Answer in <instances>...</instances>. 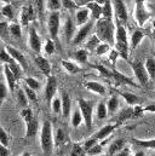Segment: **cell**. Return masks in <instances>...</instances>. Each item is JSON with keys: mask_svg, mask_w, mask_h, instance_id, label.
Wrapping results in <instances>:
<instances>
[{"mask_svg": "<svg viewBox=\"0 0 155 156\" xmlns=\"http://www.w3.org/2000/svg\"><path fill=\"white\" fill-rule=\"evenodd\" d=\"M108 109H107V104L103 102H99L96 107V116L98 120H104L106 117L108 116Z\"/></svg>", "mask_w": 155, "mask_h": 156, "instance_id": "obj_36", "label": "cell"}, {"mask_svg": "<svg viewBox=\"0 0 155 156\" xmlns=\"http://www.w3.org/2000/svg\"><path fill=\"white\" fill-rule=\"evenodd\" d=\"M40 147L42 150L44 156H51L53 148H55V142H53V129H52V123L50 121H44L41 125V132H40Z\"/></svg>", "mask_w": 155, "mask_h": 156, "instance_id": "obj_3", "label": "cell"}, {"mask_svg": "<svg viewBox=\"0 0 155 156\" xmlns=\"http://www.w3.org/2000/svg\"><path fill=\"white\" fill-rule=\"evenodd\" d=\"M130 66L132 68V72H133V75L136 80L138 81V83L141 86H147L150 81V79L148 76V73L144 68V63L141 62V61H133V62H130Z\"/></svg>", "mask_w": 155, "mask_h": 156, "instance_id": "obj_6", "label": "cell"}, {"mask_svg": "<svg viewBox=\"0 0 155 156\" xmlns=\"http://www.w3.org/2000/svg\"><path fill=\"white\" fill-rule=\"evenodd\" d=\"M113 2V10H114V18L116 20V23H120L125 26L128 21V13H127V7L124 1L116 0Z\"/></svg>", "mask_w": 155, "mask_h": 156, "instance_id": "obj_8", "label": "cell"}, {"mask_svg": "<svg viewBox=\"0 0 155 156\" xmlns=\"http://www.w3.org/2000/svg\"><path fill=\"white\" fill-rule=\"evenodd\" d=\"M132 144L137 145L138 148H141L142 150L143 149H155V138L153 139H132L131 140Z\"/></svg>", "mask_w": 155, "mask_h": 156, "instance_id": "obj_29", "label": "cell"}, {"mask_svg": "<svg viewBox=\"0 0 155 156\" xmlns=\"http://www.w3.org/2000/svg\"><path fill=\"white\" fill-rule=\"evenodd\" d=\"M152 26H153V28H154V30H155V20L152 22Z\"/></svg>", "mask_w": 155, "mask_h": 156, "instance_id": "obj_63", "label": "cell"}, {"mask_svg": "<svg viewBox=\"0 0 155 156\" xmlns=\"http://www.w3.org/2000/svg\"><path fill=\"white\" fill-rule=\"evenodd\" d=\"M20 116H21L22 119H23V121H24L26 123L35 119V117H34V114H33V110H32L31 108L21 109V112H20Z\"/></svg>", "mask_w": 155, "mask_h": 156, "instance_id": "obj_45", "label": "cell"}, {"mask_svg": "<svg viewBox=\"0 0 155 156\" xmlns=\"http://www.w3.org/2000/svg\"><path fill=\"white\" fill-rule=\"evenodd\" d=\"M16 97H17V104H18L22 109L28 108V103H29V101H28V98H27V96H26L23 88H18V90H17V92H16Z\"/></svg>", "mask_w": 155, "mask_h": 156, "instance_id": "obj_33", "label": "cell"}, {"mask_svg": "<svg viewBox=\"0 0 155 156\" xmlns=\"http://www.w3.org/2000/svg\"><path fill=\"white\" fill-rule=\"evenodd\" d=\"M144 68L148 73V76L150 80H155V59L153 57H148L144 63Z\"/></svg>", "mask_w": 155, "mask_h": 156, "instance_id": "obj_32", "label": "cell"}, {"mask_svg": "<svg viewBox=\"0 0 155 156\" xmlns=\"http://www.w3.org/2000/svg\"><path fill=\"white\" fill-rule=\"evenodd\" d=\"M57 80L53 75L49 76L46 80V85H45V90H44V96H45V101L46 103L51 104V102L53 101V98L56 97V93H57Z\"/></svg>", "mask_w": 155, "mask_h": 156, "instance_id": "obj_10", "label": "cell"}, {"mask_svg": "<svg viewBox=\"0 0 155 156\" xmlns=\"http://www.w3.org/2000/svg\"><path fill=\"white\" fill-rule=\"evenodd\" d=\"M1 15L9 20V21H12L15 18V10H13V6L11 4H5L2 7H1Z\"/></svg>", "mask_w": 155, "mask_h": 156, "instance_id": "obj_37", "label": "cell"}, {"mask_svg": "<svg viewBox=\"0 0 155 156\" xmlns=\"http://www.w3.org/2000/svg\"><path fill=\"white\" fill-rule=\"evenodd\" d=\"M96 144H98V140H97L95 137H91V138H88L87 140H85V142L82 143V147H84V149L87 151L88 149H91V148L95 147Z\"/></svg>", "mask_w": 155, "mask_h": 156, "instance_id": "obj_54", "label": "cell"}, {"mask_svg": "<svg viewBox=\"0 0 155 156\" xmlns=\"http://www.w3.org/2000/svg\"><path fill=\"white\" fill-rule=\"evenodd\" d=\"M24 85L28 86L29 88L34 90L35 92L40 88V82H39V80H37L35 78H26L24 79Z\"/></svg>", "mask_w": 155, "mask_h": 156, "instance_id": "obj_49", "label": "cell"}, {"mask_svg": "<svg viewBox=\"0 0 155 156\" xmlns=\"http://www.w3.org/2000/svg\"><path fill=\"white\" fill-rule=\"evenodd\" d=\"M117 57H120V55L117 53V51L116 50H112L110 52H109V59H110V62L114 64L115 63V61H116V58Z\"/></svg>", "mask_w": 155, "mask_h": 156, "instance_id": "obj_56", "label": "cell"}, {"mask_svg": "<svg viewBox=\"0 0 155 156\" xmlns=\"http://www.w3.org/2000/svg\"><path fill=\"white\" fill-rule=\"evenodd\" d=\"M61 101H62V115H63V117H68L72 113V99H70V96L67 92H62Z\"/></svg>", "mask_w": 155, "mask_h": 156, "instance_id": "obj_22", "label": "cell"}, {"mask_svg": "<svg viewBox=\"0 0 155 156\" xmlns=\"http://www.w3.org/2000/svg\"><path fill=\"white\" fill-rule=\"evenodd\" d=\"M70 122H72V126L73 127H79L82 122H84V119H82V115H81V113H80V110L77 109V110H74L73 112V114H72V119H70Z\"/></svg>", "mask_w": 155, "mask_h": 156, "instance_id": "obj_42", "label": "cell"}, {"mask_svg": "<svg viewBox=\"0 0 155 156\" xmlns=\"http://www.w3.org/2000/svg\"><path fill=\"white\" fill-rule=\"evenodd\" d=\"M152 38H153V42H154V46H155V30L153 32V34H152Z\"/></svg>", "mask_w": 155, "mask_h": 156, "instance_id": "obj_62", "label": "cell"}, {"mask_svg": "<svg viewBox=\"0 0 155 156\" xmlns=\"http://www.w3.org/2000/svg\"><path fill=\"white\" fill-rule=\"evenodd\" d=\"M93 26H95V21H90V22H87L86 24L79 27L78 30L75 32V35H74V38H73L70 44H72L73 46H77V45H80L82 41H85L86 38L90 35V33H91Z\"/></svg>", "mask_w": 155, "mask_h": 156, "instance_id": "obj_9", "label": "cell"}, {"mask_svg": "<svg viewBox=\"0 0 155 156\" xmlns=\"http://www.w3.org/2000/svg\"><path fill=\"white\" fill-rule=\"evenodd\" d=\"M10 142H11V138L9 136V133L2 128V126L0 125V144L5 145V147H9L10 145Z\"/></svg>", "mask_w": 155, "mask_h": 156, "instance_id": "obj_50", "label": "cell"}, {"mask_svg": "<svg viewBox=\"0 0 155 156\" xmlns=\"http://www.w3.org/2000/svg\"><path fill=\"white\" fill-rule=\"evenodd\" d=\"M103 153V148H102V144H96L95 147H92L91 149H88L86 151V155L87 156H101Z\"/></svg>", "mask_w": 155, "mask_h": 156, "instance_id": "obj_51", "label": "cell"}, {"mask_svg": "<svg viewBox=\"0 0 155 156\" xmlns=\"http://www.w3.org/2000/svg\"><path fill=\"white\" fill-rule=\"evenodd\" d=\"M114 156H130V149H128V148H124L121 151H119V153Z\"/></svg>", "mask_w": 155, "mask_h": 156, "instance_id": "obj_58", "label": "cell"}, {"mask_svg": "<svg viewBox=\"0 0 155 156\" xmlns=\"http://www.w3.org/2000/svg\"><path fill=\"white\" fill-rule=\"evenodd\" d=\"M62 7L72 10V9L77 7V4H75V1H73V0H62Z\"/></svg>", "mask_w": 155, "mask_h": 156, "instance_id": "obj_55", "label": "cell"}, {"mask_svg": "<svg viewBox=\"0 0 155 156\" xmlns=\"http://www.w3.org/2000/svg\"><path fill=\"white\" fill-rule=\"evenodd\" d=\"M51 109L53 114H62V101L61 97H55L53 101L51 102Z\"/></svg>", "mask_w": 155, "mask_h": 156, "instance_id": "obj_43", "label": "cell"}, {"mask_svg": "<svg viewBox=\"0 0 155 156\" xmlns=\"http://www.w3.org/2000/svg\"><path fill=\"white\" fill-rule=\"evenodd\" d=\"M96 35L102 42L109 44L110 46L115 42V24L113 21L101 18L96 23Z\"/></svg>", "mask_w": 155, "mask_h": 156, "instance_id": "obj_2", "label": "cell"}, {"mask_svg": "<svg viewBox=\"0 0 155 156\" xmlns=\"http://www.w3.org/2000/svg\"><path fill=\"white\" fill-rule=\"evenodd\" d=\"M115 50L120 55L121 58L128 61V52H130V39L127 35V30L125 26L116 23L115 26Z\"/></svg>", "mask_w": 155, "mask_h": 156, "instance_id": "obj_1", "label": "cell"}, {"mask_svg": "<svg viewBox=\"0 0 155 156\" xmlns=\"http://www.w3.org/2000/svg\"><path fill=\"white\" fill-rule=\"evenodd\" d=\"M110 51H112V46H110L109 44L101 42V44L97 46V48L95 50V53H96L97 56H104V55L109 53Z\"/></svg>", "mask_w": 155, "mask_h": 156, "instance_id": "obj_41", "label": "cell"}, {"mask_svg": "<svg viewBox=\"0 0 155 156\" xmlns=\"http://www.w3.org/2000/svg\"><path fill=\"white\" fill-rule=\"evenodd\" d=\"M9 24L7 22H0V38L4 41H7L10 37V30H9Z\"/></svg>", "mask_w": 155, "mask_h": 156, "instance_id": "obj_46", "label": "cell"}, {"mask_svg": "<svg viewBox=\"0 0 155 156\" xmlns=\"http://www.w3.org/2000/svg\"><path fill=\"white\" fill-rule=\"evenodd\" d=\"M84 87L87 88L88 91L98 94V96H106L107 93V88L103 83L97 82V81H85L84 82Z\"/></svg>", "mask_w": 155, "mask_h": 156, "instance_id": "obj_17", "label": "cell"}, {"mask_svg": "<svg viewBox=\"0 0 155 156\" xmlns=\"http://www.w3.org/2000/svg\"><path fill=\"white\" fill-rule=\"evenodd\" d=\"M45 6L51 12H59L62 9V0H49L45 1Z\"/></svg>", "mask_w": 155, "mask_h": 156, "instance_id": "obj_38", "label": "cell"}, {"mask_svg": "<svg viewBox=\"0 0 155 156\" xmlns=\"http://www.w3.org/2000/svg\"><path fill=\"white\" fill-rule=\"evenodd\" d=\"M90 16H91V13L86 6L79 7L75 12V24H78L79 27L86 24L87 22H90Z\"/></svg>", "mask_w": 155, "mask_h": 156, "instance_id": "obj_18", "label": "cell"}, {"mask_svg": "<svg viewBox=\"0 0 155 156\" xmlns=\"http://www.w3.org/2000/svg\"><path fill=\"white\" fill-rule=\"evenodd\" d=\"M69 140V137L67 134V132L63 128H57L53 132V142H55V147H63L64 144H67Z\"/></svg>", "mask_w": 155, "mask_h": 156, "instance_id": "obj_20", "label": "cell"}, {"mask_svg": "<svg viewBox=\"0 0 155 156\" xmlns=\"http://www.w3.org/2000/svg\"><path fill=\"white\" fill-rule=\"evenodd\" d=\"M144 38H146V32L142 28H138V29L133 30V33L130 37V51L136 50L141 45L142 40Z\"/></svg>", "mask_w": 155, "mask_h": 156, "instance_id": "obj_16", "label": "cell"}, {"mask_svg": "<svg viewBox=\"0 0 155 156\" xmlns=\"http://www.w3.org/2000/svg\"><path fill=\"white\" fill-rule=\"evenodd\" d=\"M63 35H64V39L67 42H72V40L75 35V22L72 20L70 16H67L66 20H64V23H63Z\"/></svg>", "mask_w": 155, "mask_h": 156, "instance_id": "obj_14", "label": "cell"}, {"mask_svg": "<svg viewBox=\"0 0 155 156\" xmlns=\"http://www.w3.org/2000/svg\"><path fill=\"white\" fill-rule=\"evenodd\" d=\"M0 156H10V150L7 147L0 144Z\"/></svg>", "mask_w": 155, "mask_h": 156, "instance_id": "obj_57", "label": "cell"}, {"mask_svg": "<svg viewBox=\"0 0 155 156\" xmlns=\"http://www.w3.org/2000/svg\"><path fill=\"white\" fill-rule=\"evenodd\" d=\"M126 102V104H128L130 107H137L141 103V98L138 96H136L135 93L131 92H120L119 93Z\"/></svg>", "mask_w": 155, "mask_h": 156, "instance_id": "obj_27", "label": "cell"}, {"mask_svg": "<svg viewBox=\"0 0 155 156\" xmlns=\"http://www.w3.org/2000/svg\"><path fill=\"white\" fill-rule=\"evenodd\" d=\"M61 28V13L59 12H50L47 17V30L51 37V40L55 42L58 40V33Z\"/></svg>", "mask_w": 155, "mask_h": 156, "instance_id": "obj_7", "label": "cell"}, {"mask_svg": "<svg viewBox=\"0 0 155 156\" xmlns=\"http://www.w3.org/2000/svg\"><path fill=\"white\" fill-rule=\"evenodd\" d=\"M101 156H109V155H101Z\"/></svg>", "mask_w": 155, "mask_h": 156, "instance_id": "obj_64", "label": "cell"}, {"mask_svg": "<svg viewBox=\"0 0 155 156\" xmlns=\"http://www.w3.org/2000/svg\"><path fill=\"white\" fill-rule=\"evenodd\" d=\"M4 48L7 51V53L12 57V59L15 61V62H17L23 69H27V67H28V64H27V61H26V57L23 56V53L18 50V48H16V47H13V46H11V45H5L4 46Z\"/></svg>", "mask_w": 155, "mask_h": 156, "instance_id": "obj_12", "label": "cell"}, {"mask_svg": "<svg viewBox=\"0 0 155 156\" xmlns=\"http://www.w3.org/2000/svg\"><path fill=\"white\" fill-rule=\"evenodd\" d=\"M34 63L39 68V70L46 76H51V63L44 57V56H35L34 57Z\"/></svg>", "mask_w": 155, "mask_h": 156, "instance_id": "obj_15", "label": "cell"}, {"mask_svg": "<svg viewBox=\"0 0 155 156\" xmlns=\"http://www.w3.org/2000/svg\"><path fill=\"white\" fill-rule=\"evenodd\" d=\"M102 41L98 39V37L96 35V34H93V35H91L88 40L86 41V44H85V47L88 50V51H95L96 48H97V46L101 44Z\"/></svg>", "mask_w": 155, "mask_h": 156, "instance_id": "obj_39", "label": "cell"}, {"mask_svg": "<svg viewBox=\"0 0 155 156\" xmlns=\"http://www.w3.org/2000/svg\"><path fill=\"white\" fill-rule=\"evenodd\" d=\"M61 66H62V68H63L68 74H70V75H75V74L80 73V72L82 70L81 67L78 64L77 62H72V61H67V59H62Z\"/></svg>", "mask_w": 155, "mask_h": 156, "instance_id": "obj_23", "label": "cell"}, {"mask_svg": "<svg viewBox=\"0 0 155 156\" xmlns=\"http://www.w3.org/2000/svg\"><path fill=\"white\" fill-rule=\"evenodd\" d=\"M70 156H86V150L84 149L82 144H73Z\"/></svg>", "mask_w": 155, "mask_h": 156, "instance_id": "obj_47", "label": "cell"}, {"mask_svg": "<svg viewBox=\"0 0 155 156\" xmlns=\"http://www.w3.org/2000/svg\"><path fill=\"white\" fill-rule=\"evenodd\" d=\"M107 109H108V113H110V114L116 113V110L119 109V98H117V96H112L108 99Z\"/></svg>", "mask_w": 155, "mask_h": 156, "instance_id": "obj_40", "label": "cell"}, {"mask_svg": "<svg viewBox=\"0 0 155 156\" xmlns=\"http://www.w3.org/2000/svg\"><path fill=\"white\" fill-rule=\"evenodd\" d=\"M23 91H24V93H26V96H27V98H28V101L29 102H33V103H37V101H38V96H37V92L34 91V90H32V88H29L28 86H23Z\"/></svg>", "mask_w": 155, "mask_h": 156, "instance_id": "obj_48", "label": "cell"}, {"mask_svg": "<svg viewBox=\"0 0 155 156\" xmlns=\"http://www.w3.org/2000/svg\"><path fill=\"white\" fill-rule=\"evenodd\" d=\"M21 156H32V154H31V153H28V151H24Z\"/></svg>", "mask_w": 155, "mask_h": 156, "instance_id": "obj_61", "label": "cell"}, {"mask_svg": "<svg viewBox=\"0 0 155 156\" xmlns=\"http://www.w3.org/2000/svg\"><path fill=\"white\" fill-rule=\"evenodd\" d=\"M133 156H147V154L144 153V150H138V151H136L135 154H133Z\"/></svg>", "mask_w": 155, "mask_h": 156, "instance_id": "obj_60", "label": "cell"}, {"mask_svg": "<svg viewBox=\"0 0 155 156\" xmlns=\"http://www.w3.org/2000/svg\"><path fill=\"white\" fill-rule=\"evenodd\" d=\"M9 30H10L11 37H13L16 39L22 38V26L20 23H10L9 24Z\"/></svg>", "mask_w": 155, "mask_h": 156, "instance_id": "obj_35", "label": "cell"}, {"mask_svg": "<svg viewBox=\"0 0 155 156\" xmlns=\"http://www.w3.org/2000/svg\"><path fill=\"white\" fill-rule=\"evenodd\" d=\"M133 17H135V21L139 28H143V26L149 21L150 12L146 9L144 1H141V0L136 1L135 9H133Z\"/></svg>", "mask_w": 155, "mask_h": 156, "instance_id": "obj_5", "label": "cell"}, {"mask_svg": "<svg viewBox=\"0 0 155 156\" xmlns=\"http://www.w3.org/2000/svg\"><path fill=\"white\" fill-rule=\"evenodd\" d=\"M7 93H9V88H7L6 83L0 82V108H1L2 103L5 102V99L7 97Z\"/></svg>", "mask_w": 155, "mask_h": 156, "instance_id": "obj_53", "label": "cell"}, {"mask_svg": "<svg viewBox=\"0 0 155 156\" xmlns=\"http://www.w3.org/2000/svg\"><path fill=\"white\" fill-rule=\"evenodd\" d=\"M42 48H44V51H45V53H46V55L51 56V55H53V53H55V51H56V44H55V41H53V40L49 39V40H46V41H45V44H44Z\"/></svg>", "mask_w": 155, "mask_h": 156, "instance_id": "obj_44", "label": "cell"}, {"mask_svg": "<svg viewBox=\"0 0 155 156\" xmlns=\"http://www.w3.org/2000/svg\"><path fill=\"white\" fill-rule=\"evenodd\" d=\"M143 110L144 112H148V113H155V103L149 104V105H146V108Z\"/></svg>", "mask_w": 155, "mask_h": 156, "instance_id": "obj_59", "label": "cell"}, {"mask_svg": "<svg viewBox=\"0 0 155 156\" xmlns=\"http://www.w3.org/2000/svg\"><path fill=\"white\" fill-rule=\"evenodd\" d=\"M124 148H125V140L121 139V138H117V139L113 140V142L109 144V148H108V155L109 156L116 155V154H117L119 151H121Z\"/></svg>", "mask_w": 155, "mask_h": 156, "instance_id": "obj_26", "label": "cell"}, {"mask_svg": "<svg viewBox=\"0 0 155 156\" xmlns=\"http://www.w3.org/2000/svg\"><path fill=\"white\" fill-rule=\"evenodd\" d=\"M102 18L107 21H113L114 18V10H113V2L106 1V4L102 6Z\"/></svg>", "mask_w": 155, "mask_h": 156, "instance_id": "obj_30", "label": "cell"}, {"mask_svg": "<svg viewBox=\"0 0 155 156\" xmlns=\"http://www.w3.org/2000/svg\"><path fill=\"white\" fill-rule=\"evenodd\" d=\"M35 20V11L32 5H26L21 10L20 15V24L23 27H27L29 22H33Z\"/></svg>", "mask_w": 155, "mask_h": 156, "instance_id": "obj_13", "label": "cell"}, {"mask_svg": "<svg viewBox=\"0 0 155 156\" xmlns=\"http://www.w3.org/2000/svg\"><path fill=\"white\" fill-rule=\"evenodd\" d=\"M116 126H117V125H114V123H108V125L103 126L102 128H99V131H98L93 137H95L98 142H99V140H104L106 138H108V137L114 132Z\"/></svg>", "mask_w": 155, "mask_h": 156, "instance_id": "obj_21", "label": "cell"}, {"mask_svg": "<svg viewBox=\"0 0 155 156\" xmlns=\"http://www.w3.org/2000/svg\"><path fill=\"white\" fill-rule=\"evenodd\" d=\"M72 58L78 63H87L88 52L86 51V48H78L72 53Z\"/></svg>", "mask_w": 155, "mask_h": 156, "instance_id": "obj_31", "label": "cell"}, {"mask_svg": "<svg viewBox=\"0 0 155 156\" xmlns=\"http://www.w3.org/2000/svg\"><path fill=\"white\" fill-rule=\"evenodd\" d=\"M0 62H1L2 64H10V63L13 62L12 57L7 53V51H6L5 48H1V50H0Z\"/></svg>", "mask_w": 155, "mask_h": 156, "instance_id": "obj_52", "label": "cell"}, {"mask_svg": "<svg viewBox=\"0 0 155 156\" xmlns=\"http://www.w3.org/2000/svg\"><path fill=\"white\" fill-rule=\"evenodd\" d=\"M39 131V122L37 119L29 121L26 123V138H33L38 134Z\"/></svg>", "mask_w": 155, "mask_h": 156, "instance_id": "obj_25", "label": "cell"}, {"mask_svg": "<svg viewBox=\"0 0 155 156\" xmlns=\"http://www.w3.org/2000/svg\"><path fill=\"white\" fill-rule=\"evenodd\" d=\"M86 7L88 9L90 13H91V17H92V21H99L102 18V6L98 5L96 1H90Z\"/></svg>", "mask_w": 155, "mask_h": 156, "instance_id": "obj_24", "label": "cell"}, {"mask_svg": "<svg viewBox=\"0 0 155 156\" xmlns=\"http://www.w3.org/2000/svg\"><path fill=\"white\" fill-rule=\"evenodd\" d=\"M109 78H113V80L115 81L116 83H127V85H131V86H137V85H136V82H133L130 78H127V76L122 75L121 73H119V72H116V70L110 72Z\"/></svg>", "mask_w": 155, "mask_h": 156, "instance_id": "obj_28", "label": "cell"}, {"mask_svg": "<svg viewBox=\"0 0 155 156\" xmlns=\"http://www.w3.org/2000/svg\"><path fill=\"white\" fill-rule=\"evenodd\" d=\"M2 72H4V76H5V80H6V86H7V88H9L11 92H13L15 88H16V85H17V79L15 78V75H13L12 72L10 70L9 66H6V64L2 66Z\"/></svg>", "mask_w": 155, "mask_h": 156, "instance_id": "obj_19", "label": "cell"}, {"mask_svg": "<svg viewBox=\"0 0 155 156\" xmlns=\"http://www.w3.org/2000/svg\"><path fill=\"white\" fill-rule=\"evenodd\" d=\"M28 46L35 53H39L41 51V48H42L41 39H40L39 34L37 33V29L34 27H32L29 29V32H28Z\"/></svg>", "mask_w": 155, "mask_h": 156, "instance_id": "obj_11", "label": "cell"}, {"mask_svg": "<svg viewBox=\"0 0 155 156\" xmlns=\"http://www.w3.org/2000/svg\"><path fill=\"white\" fill-rule=\"evenodd\" d=\"M6 66H9V68H10V70L12 72V74L15 75V78L17 79V81L20 80V79L23 78V72H24V69L17 63V62H12V63H10V64H6Z\"/></svg>", "mask_w": 155, "mask_h": 156, "instance_id": "obj_34", "label": "cell"}, {"mask_svg": "<svg viewBox=\"0 0 155 156\" xmlns=\"http://www.w3.org/2000/svg\"><path fill=\"white\" fill-rule=\"evenodd\" d=\"M93 102L91 101H86L84 98H79L78 99V107H79V110L82 115L84 119V122L86 125L87 128H91L92 125H93Z\"/></svg>", "mask_w": 155, "mask_h": 156, "instance_id": "obj_4", "label": "cell"}]
</instances>
